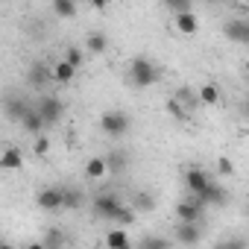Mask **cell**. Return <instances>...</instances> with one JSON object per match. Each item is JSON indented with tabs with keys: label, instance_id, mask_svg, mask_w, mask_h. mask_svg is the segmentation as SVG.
Listing matches in <instances>:
<instances>
[{
	"label": "cell",
	"instance_id": "obj_16",
	"mask_svg": "<svg viewBox=\"0 0 249 249\" xmlns=\"http://www.w3.org/2000/svg\"><path fill=\"white\" fill-rule=\"evenodd\" d=\"M173 24H176V30H179L182 36H194V33L199 30V21H196V15H194L191 9H185V12H173Z\"/></svg>",
	"mask_w": 249,
	"mask_h": 249
},
{
	"label": "cell",
	"instance_id": "obj_2",
	"mask_svg": "<svg viewBox=\"0 0 249 249\" xmlns=\"http://www.w3.org/2000/svg\"><path fill=\"white\" fill-rule=\"evenodd\" d=\"M129 126H132L129 114L120 111V108H108V111L100 114V129H103L108 138H123V135L129 132Z\"/></svg>",
	"mask_w": 249,
	"mask_h": 249
},
{
	"label": "cell",
	"instance_id": "obj_25",
	"mask_svg": "<svg viewBox=\"0 0 249 249\" xmlns=\"http://www.w3.org/2000/svg\"><path fill=\"white\" fill-rule=\"evenodd\" d=\"M138 246H144V249H170L173 240L170 237H159V234H147V237L138 240Z\"/></svg>",
	"mask_w": 249,
	"mask_h": 249
},
{
	"label": "cell",
	"instance_id": "obj_20",
	"mask_svg": "<svg viewBox=\"0 0 249 249\" xmlns=\"http://www.w3.org/2000/svg\"><path fill=\"white\" fill-rule=\"evenodd\" d=\"M82 173H85V179H91V182H97V179L108 176L103 156H94V159H88V161H85V167H82Z\"/></svg>",
	"mask_w": 249,
	"mask_h": 249
},
{
	"label": "cell",
	"instance_id": "obj_8",
	"mask_svg": "<svg viewBox=\"0 0 249 249\" xmlns=\"http://www.w3.org/2000/svg\"><path fill=\"white\" fill-rule=\"evenodd\" d=\"M223 36L231 44H249V21L246 18H229L223 24Z\"/></svg>",
	"mask_w": 249,
	"mask_h": 249
},
{
	"label": "cell",
	"instance_id": "obj_36",
	"mask_svg": "<svg viewBox=\"0 0 249 249\" xmlns=\"http://www.w3.org/2000/svg\"><path fill=\"white\" fill-rule=\"evenodd\" d=\"M91 3H94V6H103V3H106V0H91Z\"/></svg>",
	"mask_w": 249,
	"mask_h": 249
},
{
	"label": "cell",
	"instance_id": "obj_5",
	"mask_svg": "<svg viewBox=\"0 0 249 249\" xmlns=\"http://www.w3.org/2000/svg\"><path fill=\"white\" fill-rule=\"evenodd\" d=\"M30 106H33V103H30L24 94H15V91H6L3 100H0V111H3V117L12 120V123H21V117L27 114Z\"/></svg>",
	"mask_w": 249,
	"mask_h": 249
},
{
	"label": "cell",
	"instance_id": "obj_22",
	"mask_svg": "<svg viewBox=\"0 0 249 249\" xmlns=\"http://www.w3.org/2000/svg\"><path fill=\"white\" fill-rule=\"evenodd\" d=\"M50 6H53V15L71 21L76 18V0H50Z\"/></svg>",
	"mask_w": 249,
	"mask_h": 249
},
{
	"label": "cell",
	"instance_id": "obj_12",
	"mask_svg": "<svg viewBox=\"0 0 249 249\" xmlns=\"http://www.w3.org/2000/svg\"><path fill=\"white\" fill-rule=\"evenodd\" d=\"M208 182H211L208 170H202V167H188V170H185V188L191 191V196L202 194V188H205Z\"/></svg>",
	"mask_w": 249,
	"mask_h": 249
},
{
	"label": "cell",
	"instance_id": "obj_10",
	"mask_svg": "<svg viewBox=\"0 0 249 249\" xmlns=\"http://www.w3.org/2000/svg\"><path fill=\"white\" fill-rule=\"evenodd\" d=\"M53 82V68L47 65V62H33L30 65V71H27V85H33V88H47Z\"/></svg>",
	"mask_w": 249,
	"mask_h": 249
},
{
	"label": "cell",
	"instance_id": "obj_13",
	"mask_svg": "<svg viewBox=\"0 0 249 249\" xmlns=\"http://www.w3.org/2000/svg\"><path fill=\"white\" fill-rule=\"evenodd\" d=\"M129 205L135 208V214H150V211H156L159 199H156V194H153V191H132Z\"/></svg>",
	"mask_w": 249,
	"mask_h": 249
},
{
	"label": "cell",
	"instance_id": "obj_37",
	"mask_svg": "<svg viewBox=\"0 0 249 249\" xmlns=\"http://www.w3.org/2000/svg\"><path fill=\"white\" fill-rule=\"evenodd\" d=\"M0 246H3V234H0Z\"/></svg>",
	"mask_w": 249,
	"mask_h": 249
},
{
	"label": "cell",
	"instance_id": "obj_19",
	"mask_svg": "<svg viewBox=\"0 0 249 249\" xmlns=\"http://www.w3.org/2000/svg\"><path fill=\"white\" fill-rule=\"evenodd\" d=\"M24 164V153L18 147H6L0 153V170H21Z\"/></svg>",
	"mask_w": 249,
	"mask_h": 249
},
{
	"label": "cell",
	"instance_id": "obj_3",
	"mask_svg": "<svg viewBox=\"0 0 249 249\" xmlns=\"http://www.w3.org/2000/svg\"><path fill=\"white\" fill-rule=\"evenodd\" d=\"M120 205H123V199H120L114 191H100V194L91 199V211H94V217H97V220H106V223L114 220V214H117Z\"/></svg>",
	"mask_w": 249,
	"mask_h": 249
},
{
	"label": "cell",
	"instance_id": "obj_7",
	"mask_svg": "<svg viewBox=\"0 0 249 249\" xmlns=\"http://www.w3.org/2000/svg\"><path fill=\"white\" fill-rule=\"evenodd\" d=\"M202 237H205L202 220H191V223H179L176 226V243H182V246H196Z\"/></svg>",
	"mask_w": 249,
	"mask_h": 249
},
{
	"label": "cell",
	"instance_id": "obj_4",
	"mask_svg": "<svg viewBox=\"0 0 249 249\" xmlns=\"http://www.w3.org/2000/svg\"><path fill=\"white\" fill-rule=\"evenodd\" d=\"M33 106L38 108V114L44 117V123H47V126H53V123H59V120L65 117V100H62V97L41 94V97H38Z\"/></svg>",
	"mask_w": 249,
	"mask_h": 249
},
{
	"label": "cell",
	"instance_id": "obj_35",
	"mask_svg": "<svg viewBox=\"0 0 249 249\" xmlns=\"http://www.w3.org/2000/svg\"><path fill=\"white\" fill-rule=\"evenodd\" d=\"M205 3H211V6H217V3H226V0H205Z\"/></svg>",
	"mask_w": 249,
	"mask_h": 249
},
{
	"label": "cell",
	"instance_id": "obj_28",
	"mask_svg": "<svg viewBox=\"0 0 249 249\" xmlns=\"http://www.w3.org/2000/svg\"><path fill=\"white\" fill-rule=\"evenodd\" d=\"M62 59H65V62H68V65H73V68H76V71H79V68H82V65H85V53H82V50H79V47H68V50H65V56H62Z\"/></svg>",
	"mask_w": 249,
	"mask_h": 249
},
{
	"label": "cell",
	"instance_id": "obj_24",
	"mask_svg": "<svg viewBox=\"0 0 249 249\" xmlns=\"http://www.w3.org/2000/svg\"><path fill=\"white\" fill-rule=\"evenodd\" d=\"M196 100L205 103V106H217V103H220V88H217L214 82H205V85H199Z\"/></svg>",
	"mask_w": 249,
	"mask_h": 249
},
{
	"label": "cell",
	"instance_id": "obj_21",
	"mask_svg": "<svg viewBox=\"0 0 249 249\" xmlns=\"http://www.w3.org/2000/svg\"><path fill=\"white\" fill-rule=\"evenodd\" d=\"M106 243H108L111 249H129V246H132L129 234L123 231V229H108V231H106Z\"/></svg>",
	"mask_w": 249,
	"mask_h": 249
},
{
	"label": "cell",
	"instance_id": "obj_1",
	"mask_svg": "<svg viewBox=\"0 0 249 249\" xmlns=\"http://www.w3.org/2000/svg\"><path fill=\"white\" fill-rule=\"evenodd\" d=\"M126 79L135 91H144L150 85H156L161 79V68L150 59V56H132L129 59V71H126Z\"/></svg>",
	"mask_w": 249,
	"mask_h": 249
},
{
	"label": "cell",
	"instance_id": "obj_6",
	"mask_svg": "<svg viewBox=\"0 0 249 249\" xmlns=\"http://www.w3.org/2000/svg\"><path fill=\"white\" fill-rule=\"evenodd\" d=\"M196 199H199L205 208H208V205H211V208H223V205H229L231 194H229L220 182H214V179H211V182L202 188V194H196Z\"/></svg>",
	"mask_w": 249,
	"mask_h": 249
},
{
	"label": "cell",
	"instance_id": "obj_23",
	"mask_svg": "<svg viewBox=\"0 0 249 249\" xmlns=\"http://www.w3.org/2000/svg\"><path fill=\"white\" fill-rule=\"evenodd\" d=\"M73 76H76V68H73V65H68L65 59H59V62L53 65V79H56V82L68 85V82H71Z\"/></svg>",
	"mask_w": 249,
	"mask_h": 249
},
{
	"label": "cell",
	"instance_id": "obj_33",
	"mask_svg": "<svg viewBox=\"0 0 249 249\" xmlns=\"http://www.w3.org/2000/svg\"><path fill=\"white\" fill-rule=\"evenodd\" d=\"M217 173H220V176H231V173H234V164H231L229 159H220V161H217Z\"/></svg>",
	"mask_w": 249,
	"mask_h": 249
},
{
	"label": "cell",
	"instance_id": "obj_34",
	"mask_svg": "<svg viewBox=\"0 0 249 249\" xmlns=\"http://www.w3.org/2000/svg\"><path fill=\"white\" fill-rule=\"evenodd\" d=\"M223 246H226V249H243V246H246V240H243V237H234V240H226Z\"/></svg>",
	"mask_w": 249,
	"mask_h": 249
},
{
	"label": "cell",
	"instance_id": "obj_11",
	"mask_svg": "<svg viewBox=\"0 0 249 249\" xmlns=\"http://www.w3.org/2000/svg\"><path fill=\"white\" fill-rule=\"evenodd\" d=\"M202 217H205V205L196 196L176 202V220L179 223H191V220H202Z\"/></svg>",
	"mask_w": 249,
	"mask_h": 249
},
{
	"label": "cell",
	"instance_id": "obj_15",
	"mask_svg": "<svg viewBox=\"0 0 249 249\" xmlns=\"http://www.w3.org/2000/svg\"><path fill=\"white\" fill-rule=\"evenodd\" d=\"M21 126H24L30 135H41V132L47 129V123H44V117L38 114V108H36V106H30V108H27V114L21 117Z\"/></svg>",
	"mask_w": 249,
	"mask_h": 249
},
{
	"label": "cell",
	"instance_id": "obj_27",
	"mask_svg": "<svg viewBox=\"0 0 249 249\" xmlns=\"http://www.w3.org/2000/svg\"><path fill=\"white\" fill-rule=\"evenodd\" d=\"M164 108H167V114H170L173 120H179V123H185V120H188V106H182L176 97H170Z\"/></svg>",
	"mask_w": 249,
	"mask_h": 249
},
{
	"label": "cell",
	"instance_id": "obj_26",
	"mask_svg": "<svg viewBox=\"0 0 249 249\" xmlns=\"http://www.w3.org/2000/svg\"><path fill=\"white\" fill-rule=\"evenodd\" d=\"M135 217H138V214H135V208H132L129 202H123V205L117 208V214H114V220H111V223H117V226H129V223H135Z\"/></svg>",
	"mask_w": 249,
	"mask_h": 249
},
{
	"label": "cell",
	"instance_id": "obj_30",
	"mask_svg": "<svg viewBox=\"0 0 249 249\" xmlns=\"http://www.w3.org/2000/svg\"><path fill=\"white\" fill-rule=\"evenodd\" d=\"M47 150H50V141L44 138V132H41V135H36V144H33V153H36V156H47Z\"/></svg>",
	"mask_w": 249,
	"mask_h": 249
},
{
	"label": "cell",
	"instance_id": "obj_17",
	"mask_svg": "<svg viewBox=\"0 0 249 249\" xmlns=\"http://www.w3.org/2000/svg\"><path fill=\"white\" fill-rule=\"evenodd\" d=\"M85 202V194L73 185H62V208L65 211H79Z\"/></svg>",
	"mask_w": 249,
	"mask_h": 249
},
{
	"label": "cell",
	"instance_id": "obj_31",
	"mask_svg": "<svg viewBox=\"0 0 249 249\" xmlns=\"http://www.w3.org/2000/svg\"><path fill=\"white\" fill-rule=\"evenodd\" d=\"M191 3H194V0H164V6L170 12H185V9H191Z\"/></svg>",
	"mask_w": 249,
	"mask_h": 249
},
{
	"label": "cell",
	"instance_id": "obj_14",
	"mask_svg": "<svg viewBox=\"0 0 249 249\" xmlns=\"http://www.w3.org/2000/svg\"><path fill=\"white\" fill-rule=\"evenodd\" d=\"M103 161H106V170H108V173L120 176V173H126V167H129V153H123V150H111V153H106V156H103Z\"/></svg>",
	"mask_w": 249,
	"mask_h": 249
},
{
	"label": "cell",
	"instance_id": "obj_18",
	"mask_svg": "<svg viewBox=\"0 0 249 249\" xmlns=\"http://www.w3.org/2000/svg\"><path fill=\"white\" fill-rule=\"evenodd\" d=\"M85 50H88V53H94V56H103V53L108 50V36H106V33H100V30L88 33V36H85Z\"/></svg>",
	"mask_w": 249,
	"mask_h": 249
},
{
	"label": "cell",
	"instance_id": "obj_29",
	"mask_svg": "<svg viewBox=\"0 0 249 249\" xmlns=\"http://www.w3.org/2000/svg\"><path fill=\"white\" fill-rule=\"evenodd\" d=\"M41 243H44V246H62V243H68V234H65L62 229H50Z\"/></svg>",
	"mask_w": 249,
	"mask_h": 249
},
{
	"label": "cell",
	"instance_id": "obj_32",
	"mask_svg": "<svg viewBox=\"0 0 249 249\" xmlns=\"http://www.w3.org/2000/svg\"><path fill=\"white\" fill-rule=\"evenodd\" d=\"M173 97H176V100H179V103H182V106H188V108H191V106H194V94H191V91H188V88H179V91H176V94H173Z\"/></svg>",
	"mask_w": 249,
	"mask_h": 249
},
{
	"label": "cell",
	"instance_id": "obj_9",
	"mask_svg": "<svg viewBox=\"0 0 249 249\" xmlns=\"http://www.w3.org/2000/svg\"><path fill=\"white\" fill-rule=\"evenodd\" d=\"M36 205L41 211H62V185H50V188H41L36 194Z\"/></svg>",
	"mask_w": 249,
	"mask_h": 249
}]
</instances>
